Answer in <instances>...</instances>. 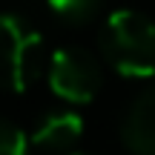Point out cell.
I'll use <instances>...</instances> for the list:
<instances>
[{
	"label": "cell",
	"mask_w": 155,
	"mask_h": 155,
	"mask_svg": "<svg viewBox=\"0 0 155 155\" xmlns=\"http://www.w3.org/2000/svg\"><path fill=\"white\" fill-rule=\"evenodd\" d=\"M104 58L124 78L155 75V20L135 9H118L101 29Z\"/></svg>",
	"instance_id": "cell-1"
},
{
	"label": "cell",
	"mask_w": 155,
	"mask_h": 155,
	"mask_svg": "<svg viewBox=\"0 0 155 155\" xmlns=\"http://www.w3.org/2000/svg\"><path fill=\"white\" fill-rule=\"evenodd\" d=\"M43 35L20 15H0V86L12 92H26L46 72Z\"/></svg>",
	"instance_id": "cell-2"
},
{
	"label": "cell",
	"mask_w": 155,
	"mask_h": 155,
	"mask_svg": "<svg viewBox=\"0 0 155 155\" xmlns=\"http://www.w3.org/2000/svg\"><path fill=\"white\" fill-rule=\"evenodd\" d=\"M46 81L58 98L69 101V104H89L104 86V72H101V63L95 61V55H89L86 49H78V46H66L49 58Z\"/></svg>",
	"instance_id": "cell-3"
},
{
	"label": "cell",
	"mask_w": 155,
	"mask_h": 155,
	"mask_svg": "<svg viewBox=\"0 0 155 155\" xmlns=\"http://www.w3.org/2000/svg\"><path fill=\"white\" fill-rule=\"evenodd\" d=\"M121 135L132 155H155V83L132 101L124 115Z\"/></svg>",
	"instance_id": "cell-4"
},
{
	"label": "cell",
	"mask_w": 155,
	"mask_h": 155,
	"mask_svg": "<svg viewBox=\"0 0 155 155\" xmlns=\"http://www.w3.org/2000/svg\"><path fill=\"white\" fill-rule=\"evenodd\" d=\"M83 135V121L75 112H49L29 135V144L43 152H66Z\"/></svg>",
	"instance_id": "cell-5"
},
{
	"label": "cell",
	"mask_w": 155,
	"mask_h": 155,
	"mask_svg": "<svg viewBox=\"0 0 155 155\" xmlns=\"http://www.w3.org/2000/svg\"><path fill=\"white\" fill-rule=\"evenodd\" d=\"M46 6L58 20L69 23V26H81V23H89L98 17L104 0H46Z\"/></svg>",
	"instance_id": "cell-6"
},
{
	"label": "cell",
	"mask_w": 155,
	"mask_h": 155,
	"mask_svg": "<svg viewBox=\"0 0 155 155\" xmlns=\"http://www.w3.org/2000/svg\"><path fill=\"white\" fill-rule=\"evenodd\" d=\"M29 150V135L17 124L0 118V155H26Z\"/></svg>",
	"instance_id": "cell-7"
},
{
	"label": "cell",
	"mask_w": 155,
	"mask_h": 155,
	"mask_svg": "<svg viewBox=\"0 0 155 155\" xmlns=\"http://www.w3.org/2000/svg\"><path fill=\"white\" fill-rule=\"evenodd\" d=\"M72 155H86V152H72Z\"/></svg>",
	"instance_id": "cell-8"
}]
</instances>
